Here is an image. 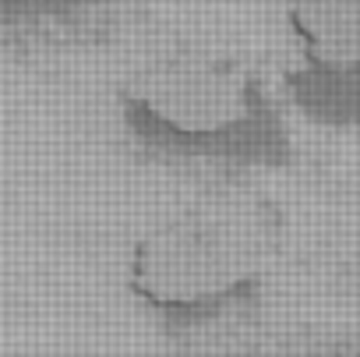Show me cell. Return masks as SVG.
<instances>
[{
    "instance_id": "cell-1",
    "label": "cell",
    "mask_w": 360,
    "mask_h": 357,
    "mask_svg": "<svg viewBox=\"0 0 360 357\" xmlns=\"http://www.w3.org/2000/svg\"><path fill=\"white\" fill-rule=\"evenodd\" d=\"M262 241L237 220L173 216L131 251V290L162 311H195L226 301L258 276Z\"/></svg>"
},
{
    "instance_id": "cell-2",
    "label": "cell",
    "mask_w": 360,
    "mask_h": 357,
    "mask_svg": "<svg viewBox=\"0 0 360 357\" xmlns=\"http://www.w3.org/2000/svg\"><path fill=\"white\" fill-rule=\"evenodd\" d=\"M127 103L155 127L184 138L226 134L251 120L248 75L216 57H166L127 82Z\"/></svg>"
},
{
    "instance_id": "cell-3",
    "label": "cell",
    "mask_w": 360,
    "mask_h": 357,
    "mask_svg": "<svg viewBox=\"0 0 360 357\" xmlns=\"http://www.w3.org/2000/svg\"><path fill=\"white\" fill-rule=\"evenodd\" d=\"M290 29L321 71L360 68V0H290Z\"/></svg>"
}]
</instances>
